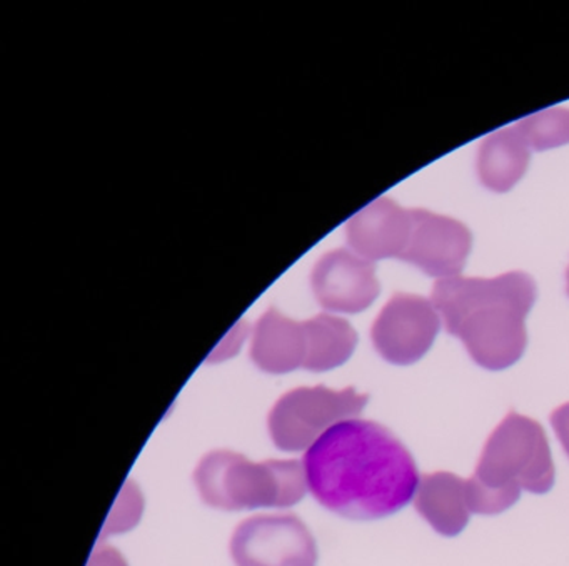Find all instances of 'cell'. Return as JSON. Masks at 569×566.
<instances>
[{
  "instance_id": "obj_1",
  "label": "cell",
  "mask_w": 569,
  "mask_h": 566,
  "mask_svg": "<svg viewBox=\"0 0 569 566\" xmlns=\"http://www.w3.org/2000/svg\"><path fill=\"white\" fill-rule=\"evenodd\" d=\"M308 489L329 512L381 519L401 512L418 493V466L386 426L345 419L306 451Z\"/></svg>"
},
{
  "instance_id": "obj_2",
  "label": "cell",
  "mask_w": 569,
  "mask_h": 566,
  "mask_svg": "<svg viewBox=\"0 0 569 566\" xmlns=\"http://www.w3.org/2000/svg\"><path fill=\"white\" fill-rule=\"evenodd\" d=\"M431 301L446 331L461 339L476 365L501 371L525 355L526 316L536 301V282L522 271L495 278L439 279Z\"/></svg>"
},
{
  "instance_id": "obj_3",
  "label": "cell",
  "mask_w": 569,
  "mask_h": 566,
  "mask_svg": "<svg viewBox=\"0 0 569 566\" xmlns=\"http://www.w3.org/2000/svg\"><path fill=\"white\" fill-rule=\"evenodd\" d=\"M552 485L555 463L545 429L509 413L486 441L475 475L466 479V499L471 513L498 515L518 502L521 489L545 495Z\"/></svg>"
},
{
  "instance_id": "obj_4",
  "label": "cell",
  "mask_w": 569,
  "mask_h": 566,
  "mask_svg": "<svg viewBox=\"0 0 569 566\" xmlns=\"http://www.w3.org/2000/svg\"><path fill=\"white\" fill-rule=\"evenodd\" d=\"M199 495L212 508L239 512L289 508L308 491L305 465L296 459L252 463L239 453H209L194 471Z\"/></svg>"
},
{
  "instance_id": "obj_5",
  "label": "cell",
  "mask_w": 569,
  "mask_h": 566,
  "mask_svg": "<svg viewBox=\"0 0 569 566\" xmlns=\"http://www.w3.org/2000/svg\"><path fill=\"white\" fill-rule=\"evenodd\" d=\"M369 396L355 388L326 386L298 388L279 398L269 415V435L282 451L309 449L329 428L356 418L368 405Z\"/></svg>"
},
{
  "instance_id": "obj_6",
  "label": "cell",
  "mask_w": 569,
  "mask_h": 566,
  "mask_svg": "<svg viewBox=\"0 0 569 566\" xmlns=\"http://www.w3.org/2000/svg\"><path fill=\"white\" fill-rule=\"evenodd\" d=\"M231 555L238 566H316L318 546L298 516H254L236 528Z\"/></svg>"
},
{
  "instance_id": "obj_7",
  "label": "cell",
  "mask_w": 569,
  "mask_h": 566,
  "mask_svg": "<svg viewBox=\"0 0 569 566\" xmlns=\"http://www.w3.org/2000/svg\"><path fill=\"white\" fill-rule=\"evenodd\" d=\"M439 328L441 315L431 299L396 292L372 325V345L391 365L408 366L431 349Z\"/></svg>"
},
{
  "instance_id": "obj_8",
  "label": "cell",
  "mask_w": 569,
  "mask_h": 566,
  "mask_svg": "<svg viewBox=\"0 0 569 566\" xmlns=\"http://www.w3.org/2000/svg\"><path fill=\"white\" fill-rule=\"evenodd\" d=\"M471 231L462 222L428 209H411V235L401 261L431 278H456L471 251Z\"/></svg>"
},
{
  "instance_id": "obj_9",
  "label": "cell",
  "mask_w": 569,
  "mask_h": 566,
  "mask_svg": "<svg viewBox=\"0 0 569 566\" xmlns=\"http://www.w3.org/2000/svg\"><path fill=\"white\" fill-rule=\"evenodd\" d=\"M311 286L322 308L346 315L365 311L379 295L375 262L342 248L319 258Z\"/></svg>"
},
{
  "instance_id": "obj_10",
  "label": "cell",
  "mask_w": 569,
  "mask_h": 566,
  "mask_svg": "<svg viewBox=\"0 0 569 566\" xmlns=\"http://www.w3.org/2000/svg\"><path fill=\"white\" fill-rule=\"evenodd\" d=\"M411 235V209H402L389 198H379L356 212L346 225L352 252L368 259L401 258Z\"/></svg>"
},
{
  "instance_id": "obj_11",
  "label": "cell",
  "mask_w": 569,
  "mask_h": 566,
  "mask_svg": "<svg viewBox=\"0 0 569 566\" xmlns=\"http://www.w3.org/2000/svg\"><path fill=\"white\" fill-rule=\"evenodd\" d=\"M251 358L262 371L284 375L302 368L306 358L305 322L292 321L274 308L254 326Z\"/></svg>"
},
{
  "instance_id": "obj_12",
  "label": "cell",
  "mask_w": 569,
  "mask_h": 566,
  "mask_svg": "<svg viewBox=\"0 0 569 566\" xmlns=\"http://www.w3.org/2000/svg\"><path fill=\"white\" fill-rule=\"evenodd\" d=\"M415 508L439 535H459L471 515L466 499V479L446 471L422 476Z\"/></svg>"
},
{
  "instance_id": "obj_13",
  "label": "cell",
  "mask_w": 569,
  "mask_h": 566,
  "mask_svg": "<svg viewBox=\"0 0 569 566\" xmlns=\"http://www.w3.org/2000/svg\"><path fill=\"white\" fill-rule=\"evenodd\" d=\"M531 149L526 145L515 126L499 129L482 139L476 159L479 181L489 191H511L528 169Z\"/></svg>"
},
{
  "instance_id": "obj_14",
  "label": "cell",
  "mask_w": 569,
  "mask_h": 566,
  "mask_svg": "<svg viewBox=\"0 0 569 566\" xmlns=\"http://www.w3.org/2000/svg\"><path fill=\"white\" fill-rule=\"evenodd\" d=\"M306 358L302 368L329 371L345 365L358 345V335L346 319L318 315L305 321Z\"/></svg>"
},
{
  "instance_id": "obj_15",
  "label": "cell",
  "mask_w": 569,
  "mask_h": 566,
  "mask_svg": "<svg viewBox=\"0 0 569 566\" xmlns=\"http://www.w3.org/2000/svg\"><path fill=\"white\" fill-rule=\"evenodd\" d=\"M516 131L531 151L569 145V109L549 108L516 122Z\"/></svg>"
},
{
  "instance_id": "obj_16",
  "label": "cell",
  "mask_w": 569,
  "mask_h": 566,
  "mask_svg": "<svg viewBox=\"0 0 569 566\" xmlns=\"http://www.w3.org/2000/svg\"><path fill=\"white\" fill-rule=\"evenodd\" d=\"M144 509V499L141 491L134 483L128 481L112 508L111 515L108 516L104 532L102 536L114 535V533H124L134 528L142 516Z\"/></svg>"
},
{
  "instance_id": "obj_17",
  "label": "cell",
  "mask_w": 569,
  "mask_h": 566,
  "mask_svg": "<svg viewBox=\"0 0 569 566\" xmlns=\"http://www.w3.org/2000/svg\"><path fill=\"white\" fill-rule=\"evenodd\" d=\"M551 425L555 428L556 436L561 441L566 455L569 456V403L559 406L551 415Z\"/></svg>"
},
{
  "instance_id": "obj_18",
  "label": "cell",
  "mask_w": 569,
  "mask_h": 566,
  "mask_svg": "<svg viewBox=\"0 0 569 566\" xmlns=\"http://www.w3.org/2000/svg\"><path fill=\"white\" fill-rule=\"evenodd\" d=\"M88 566H129L128 562H126L124 556L118 552V549L109 548V546H104V548H98L94 552V555L89 559Z\"/></svg>"
},
{
  "instance_id": "obj_19",
  "label": "cell",
  "mask_w": 569,
  "mask_h": 566,
  "mask_svg": "<svg viewBox=\"0 0 569 566\" xmlns=\"http://www.w3.org/2000/svg\"><path fill=\"white\" fill-rule=\"evenodd\" d=\"M566 292H568L569 296V266L568 271H566Z\"/></svg>"
}]
</instances>
